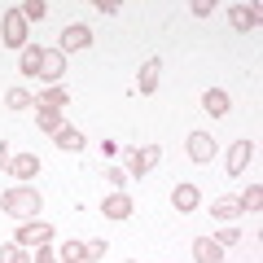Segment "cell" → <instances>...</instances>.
I'll use <instances>...</instances> for the list:
<instances>
[{"instance_id": "1", "label": "cell", "mask_w": 263, "mask_h": 263, "mask_svg": "<svg viewBox=\"0 0 263 263\" xmlns=\"http://www.w3.org/2000/svg\"><path fill=\"white\" fill-rule=\"evenodd\" d=\"M40 206H44V193H35V189H27V184H13V189L0 193V211H5V215L40 219Z\"/></svg>"}, {"instance_id": "2", "label": "cell", "mask_w": 263, "mask_h": 263, "mask_svg": "<svg viewBox=\"0 0 263 263\" xmlns=\"http://www.w3.org/2000/svg\"><path fill=\"white\" fill-rule=\"evenodd\" d=\"M27 31H31V22L22 18V9H5V18H0V44L27 48Z\"/></svg>"}, {"instance_id": "3", "label": "cell", "mask_w": 263, "mask_h": 263, "mask_svg": "<svg viewBox=\"0 0 263 263\" xmlns=\"http://www.w3.org/2000/svg\"><path fill=\"white\" fill-rule=\"evenodd\" d=\"M53 237H57L53 224H44V219H22V228L13 233V246H22V250L27 246H48Z\"/></svg>"}, {"instance_id": "4", "label": "cell", "mask_w": 263, "mask_h": 263, "mask_svg": "<svg viewBox=\"0 0 263 263\" xmlns=\"http://www.w3.org/2000/svg\"><path fill=\"white\" fill-rule=\"evenodd\" d=\"M162 162V145H145V149H127V176L145 180L154 167Z\"/></svg>"}, {"instance_id": "5", "label": "cell", "mask_w": 263, "mask_h": 263, "mask_svg": "<svg viewBox=\"0 0 263 263\" xmlns=\"http://www.w3.org/2000/svg\"><path fill=\"white\" fill-rule=\"evenodd\" d=\"M189 158L197 162V167H206L211 158H219V141L211 136V132H189V141H184Z\"/></svg>"}, {"instance_id": "6", "label": "cell", "mask_w": 263, "mask_h": 263, "mask_svg": "<svg viewBox=\"0 0 263 263\" xmlns=\"http://www.w3.org/2000/svg\"><path fill=\"white\" fill-rule=\"evenodd\" d=\"M57 48H62V53H84V48H92V27L70 22V27L62 31V40H57Z\"/></svg>"}, {"instance_id": "7", "label": "cell", "mask_w": 263, "mask_h": 263, "mask_svg": "<svg viewBox=\"0 0 263 263\" xmlns=\"http://www.w3.org/2000/svg\"><path fill=\"white\" fill-rule=\"evenodd\" d=\"M250 162H254V145L246 141V136L228 145V158H224V171H228V176H241V171L250 167Z\"/></svg>"}, {"instance_id": "8", "label": "cell", "mask_w": 263, "mask_h": 263, "mask_svg": "<svg viewBox=\"0 0 263 263\" xmlns=\"http://www.w3.org/2000/svg\"><path fill=\"white\" fill-rule=\"evenodd\" d=\"M62 75H66V53L62 48H40V79L62 84Z\"/></svg>"}, {"instance_id": "9", "label": "cell", "mask_w": 263, "mask_h": 263, "mask_svg": "<svg viewBox=\"0 0 263 263\" xmlns=\"http://www.w3.org/2000/svg\"><path fill=\"white\" fill-rule=\"evenodd\" d=\"M158 79H162V57H145L141 75H136V92H141V97L158 92Z\"/></svg>"}, {"instance_id": "10", "label": "cell", "mask_w": 263, "mask_h": 263, "mask_svg": "<svg viewBox=\"0 0 263 263\" xmlns=\"http://www.w3.org/2000/svg\"><path fill=\"white\" fill-rule=\"evenodd\" d=\"M171 206H176L180 215L197 211V206H202V189H197V184H176V189H171Z\"/></svg>"}, {"instance_id": "11", "label": "cell", "mask_w": 263, "mask_h": 263, "mask_svg": "<svg viewBox=\"0 0 263 263\" xmlns=\"http://www.w3.org/2000/svg\"><path fill=\"white\" fill-rule=\"evenodd\" d=\"M35 105H44V110H66V105H70V88H62V84L40 88V92H35Z\"/></svg>"}, {"instance_id": "12", "label": "cell", "mask_w": 263, "mask_h": 263, "mask_svg": "<svg viewBox=\"0 0 263 263\" xmlns=\"http://www.w3.org/2000/svg\"><path fill=\"white\" fill-rule=\"evenodd\" d=\"M101 215L105 219H127L132 215V193H105L101 197Z\"/></svg>"}, {"instance_id": "13", "label": "cell", "mask_w": 263, "mask_h": 263, "mask_svg": "<svg viewBox=\"0 0 263 263\" xmlns=\"http://www.w3.org/2000/svg\"><path fill=\"white\" fill-rule=\"evenodd\" d=\"M228 22H233V31H254L259 27V5H233Z\"/></svg>"}, {"instance_id": "14", "label": "cell", "mask_w": 263, "mask_h": 263, "mask_svg": "<svg viewBox=\"0 0 263 263\" xmlns=\"http://www.w3.org/2000/svg\"><path fill=\"white\" fill-rule=\"evenodd\" d=\"M228 105H233V101H228V92H224V88H206V92H202V110H206L211 119H224V114H228Z\"/></svg>"}, {"instance_id": "15", "label": "cell", "mask_w": 263, "mask_h": 263, "mask_svg": "<svg viewBox=\"0 0 263 263\" xmlns=\"http://www.w3.org/2000/svg\"><path fill=\"white\" fill-rule=\"evenodd\" d=\"M193 259L197 263H224V246H215L211 237H193Z\"/></svg>"}, {"instance_id": "16", "label": "cell", "mask_w": 263, "mask_h": 263, "mask_svg": "<svg viewBox=\"0 0 263 263\" xmlns=\"http://www.w3.org/2000/svg\"><path fill=\"white\" fill-rule=\"evenodd\" d=\"M35 127L44 132V136H57V132L66 127V119H62V110H44V105H35Z\"/></svg>"}, {"instance_id": "17", "label": "cell", "mask_w": 263, "mask_h": 263, "mask_svg": "<svg viewBox=\"0 0 263 263\" xmlns=\"http://www.w3.org/2000/svg\"><path fill=\"white\" fill-rule=\"evenodd\" d=\"M9 171H13L18 180H35V176H40V158H35V154H18V158L9 162Z\"/></svg>"}, {"instance_id": "18", "label": "cell", "mask_w": 263, "mask_h": 263, "mask_svg": "<svg viewBox=\"0 0 263 263\" xmlns=\"http://www.w3.org/2000/svg\"><path fill=\"white\" fill-rule=\"evenodd\" d=\"M53 141H57V149H66V154H79V149H84V132H79V127H62V132H57V136H53Z\"/></svg>"}, {"instance_id": "19", "label": "cell", "mask_w": 263, "mask_h": 263, "mask_svg": "<svg viewBox=\"0 0 263 263\" xmlns=\"http://www.w3.org/2000/svg\"><path fill=\"white\" fill-rule=\"evenodd\" d=\"M211 215L228 224V219H237V215H241V206H237V197H215V202H211Z\"/></svg>"}, {"instance_id": "20", "label": "cell", "mask_w": 263, "mask_h": 263, "mask_svg": "<svg viewBox=\"0 0 263 263\" xmlns=\"http://www.w3.org/2000/svg\"><path fill=\"white\" fill-rule=\"evenodd\" d=\"M57 263H88V250L79 241H62L57 246Z\"/></svg>"}, {"instance_id": "21", "label": "cell", "mask_w": 263, "mask_h": 263, "mask_svg": "<svg viewBox=\"0 0 263 263\" xmlns=\"http://www.w3.org/2000/svg\"><path fill=\"white\" fill-rule=\"evenodd\" d=\"M5 105H9V110H27V105H35V92H31V88H9V92H5Z\"/></svg>"}, {"instance_id": "22", "label": "cell", "mask_w": 263, "mask_h": 263, "mask_svg": "<svg viewBox=\"0 0 263 263\" xmlns=\"http://www.w3.org/2000/svg\"><path fill=\"white\" fill-rule=\"evenodd\" d=\"M18 70H22V75H40V44H27V48H22Z\"/></svg>"}, {"instance_id": "23", "label": "cell", "mask_w": 263, "mask_h": 263, "mask_svg": "<svg viewBox=\"0 0 263 263\" xmlns=\"http://www.w3.org/2000/svg\"><path fill=\"white\" fill-rule=\"evenodd\" d=\"M237 206H241V211H250V215H254V211H263V184H250L241 197H237Z\"/></svg>"}, {"instance_id": "24", "label": "cell", "mask_w": 263, "mask_h": 263, "mask_svg": "<svg viewBox=\"0 0 263 263\" xmlns=\"http://www.w3.org/2000/svg\"><path fill=\"white\" fill-rule=\"evenodd\" d=\"M18 9H22V18H27V22H40L48 13V5H44V0H27V5H18Z\"/></svg>"}, {"instance_id": "25", "label": "cell", "mask_w": 263, "mask_h": 263, "mask_svg": "<svg viewBox=\"0 0 263 263\" xmlns=\"http://www.w3.org/2000/svg\"><path fill=\"white\" fill-rule=\"evenodd\" d=\"M211 241L228 250V246H237V241H241V228H215V237H211Z\"/></svg>"}, {"instance_id": "26", "label": "cell", "mask_w": 263, "mask_h": 263, "mask_svg": "<svg viewBox=\"0 0 263 263\" xmlns=\"http://www.w3.org/2000/svg\"><path fill=\"white\" fill-rule=\"evenodd\" d=\"M0 263H31V259H27V250H22V246L9 241V246H0Z\"/></svg>"}, {"instance_id": "27", "label": "cell", "mask_w": 263, "mask_h": 263, "mask_svg": "<svg viewBox=\"0 0 263 263\" xmlns=\"http://www.w3.org/2000/svg\"><path fill=\"white\" fill-rule=\"evenodd\" d=\"M105 180H110L114 189H123V184H127V171H123V167H105Z\"/></svg>"}, {"instance_id": "28", "label": "cell", "mask_w": 263, "mask_h": 263, "mask_svg": "<svg viewBox=\"0 0 263 263\" xmlns=\"http://www.w3.org/2000/svg\"><path fill=\"white\" fill-rule=\"evenodd\" d=\"M189 9H193V18H211V9H215V5H211V0H193Z\"/></svg>"}, {"instance_id": "29", "label": "cell", "mask_w": 263, "mask_h": 263, "mask_svg": "<svg viewBox=\"0 0 263 263\" xmlns=\"http://www.w3.org/2000/svg\"><path fill=\"white\" fill-rule=\"evenodd\" d=\"M31 263H57V250H48V246H35V259Z\"/></svg>"}, {"instance_id": "30", "label": "cell", "mask_w": 263, "mask_h": 263, "mask_svg": "<svg viewBox=\"0 0 263 263\" xmlns=\"http://www.w3.org/2000/svg\"><path fill=\"white\" fill-rule=\"evenodd\" d=\"M119 9H123L119 0H97V13H105V18H114V13H119Z\"/></svg>"}, {"instance_id": "31", "label": "cell", "mask_w": 263, "mask_h": 263, "mask_svg": "<svg viewBox=\"0 0 263 263\" xmlns=\"http://www.w3.org/2000/svg\"><path fill=\"white\" fill-rule=\"evenodd\" d=\"M84 250H88V263H92V259H105V241H88Z\"/></svg>"}, {"instance_id": "32", "label": "cell", "mask_w": 263, "mask_h": 263, "mask_svg": "<svg viewBox=\"0 0 263 263\" xmlns=\"http://www.w3.org/2000/svg\"><path fill=\"white\" fill-rule=\"evenodd\" d=\"M9 162H13V154H9V141H0V167L9 171Z\"/></svg>"}, {"instance_id": "33", "label": "cell", "mask_w": 263, "mask_h": 263, "mask_svg": "<svg viewBox=\"0 0 263 263\" xmlns=\"http://www.w3.org/2000/svg\"><path fill=\"white\" fill-rule=\"evenodd\" d=\"M127 263H136V259H127Z\"/></svg>"}]
</instances>
